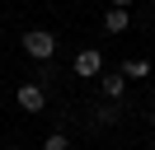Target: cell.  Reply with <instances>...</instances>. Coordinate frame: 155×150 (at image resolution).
<instances>
[{
    "label": "cell",
    "mask_w": 155,
    "mask_h": 150,
    "mask_svg": "<svg viewBox=\"0 0 155 150\" xmlns=\"http://www.w3.org/2000/svg\"><path fill=\"white\" fill-rule=\"evenodd\" d=\"M24 52H28L33 61H52V52H57V38H52L47 28H33V33H24Z\"/></svg>",
    "instance_id": "6da1fadb"
},
{
    "label": "cell",
    "mask_w": 155,
    "mask_h": 150,
    "mask_svg": "<svg viewBox=\"0 0 155 150\" xmlns=\"http://www.w3.org/2000/svg\"><path fill=\"white\" fill-rule=\"evenodd\" d=\"M14 99H19L24 112H42V108H47V89H42V84H19Z\"/></svg>",
    "instance_id": "7a4b0ae2"
},
{
    "label": "cell",
    "mask_w": 155,
    "mask_h": 150,
    "mask_svg": "<svg viewBox=\"0 0 155 150\" xmlns=\"http://www.w3.org/2000/svg\"><path fill=\"white\" fill-rule=\"evenodd\" d=\"M99 70H104V56H99L94 47H85V52L75 56V75H85V80H89V75H99Z\"/></svg>",
    "instance_id": "3957f363"
},
{
    "label": "cell",
    "mask_w": 155,
    "mask_h": 150,
    "mask_svg": "<svg viewBox=\"0 0 155 150\" xmlns=\"http://www.w3.org/2000/svg\"><path fill=\"white\" fill-rule=\"evenodd\" d=\"M127 24H132L127 9H113V5L104 9V28H108V33H127Z\"/></svg>",
    "instance_id": "277c9868"
},
{
    "label": "cell",
    "mask_w": 155,
    "mask_h": 150,
    "mask_svg": "<svg viewBox=\"0 0 155 150\" xmlns=\"http://www.w3.org/2000/svg\"><path fill=\"white\" fill-rule=\"evenodd\" d=\"M117 75H122L127 84H132V80H146V75H150V61H141V56H132V61H122V70H117Z\"/></svg>",
    "instance_id": "5b68a950"
},
{
    "label": "cell",
    "mask_w": 155,
    "mask_h": 150,
    "mask_svg": "<svg viewBox=\"0 0 155 150\" xmlns=\"http://www.w3.org/2000/svg\"><path fill=\"white\" fill-rule=\"evenodd\" d=\"M122 94H127V80H122V75H104V99H108V103H117Z\"/></svg>",
    "instance_id": "8992f818"
},
{
    "label": "cell",
    "mask_w": 155,
    "mask_h": 150,
    "mask_svg": "<svg viewBox=\"0 0 155 150\" xmlns=\"http://www.w3.org/2000/svg\"><path fill=\"white\" fill-rule=\"evenodd\" d=\"M42 150H71V141H66V136H61V131H52V136H47V141H42Z\"/></svg>",
    "instance_id": "52a82bcc"
},
{
    "label": "cell",
    "mask_w": 155,
    "mask_h": 150,
    "mask_svg": "<svg viewBox=\"0 0 155 150\" xmlns=\"http://www.w3.org/2000/svg\"><path fill=\"white\" fill-rule=\"evenodd\" d=\"M108 5H113V9H127V5H132V0H108Z\"/></svg>",
    "instance_id": "ba28073f"
},
{
    "label": "cell",
    "mask_w": 155,
    "mask_h": 150,
    "mask_svg": "<svg viewBox=\"0 0 155 150\" xmlns=\"http://www.w3.org/2000/svg\"><path fill=\"white\" fill-rule=\"evenodd\" d=\"M150 127H155V108H150Z\"/></svg>",
    "instance_id": "9c48e42d"
}]
</instances>
